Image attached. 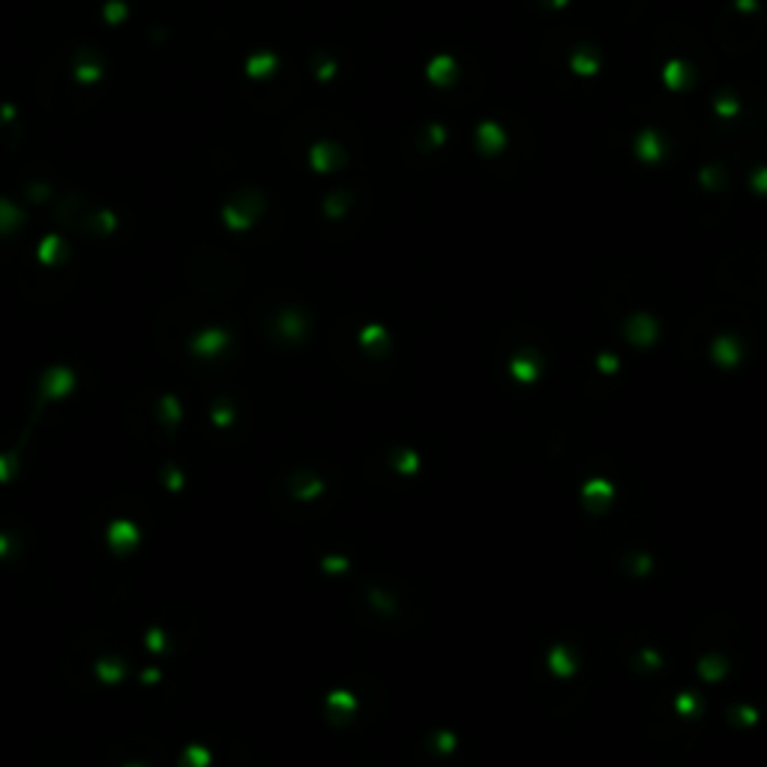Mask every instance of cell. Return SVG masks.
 Masks as SVG:
<instances>
[{
  "label": "cell",
  "instance_id": "cell-1",
  "mask_svg": "<svg viewBox=\"0 0 767 767\" xmlns=\"http://www.w3.org/2000/svg\"><path fill=\"white\" fill-rule=\"evenodd\" d=\"M18 222H21V213H18V207H12V201L0 198V234L12 231Z\"/></svg>",
  "mask_w": 767,
  "mask_h": 767
},
{
  "label": "cell",
  "instance_id": "cell-2",
  "mask_svg": "<svg viewBox=\"0 0 767 767\" xmlns=\"http://www.w3.org/2000/svg\"><path fill=\"white\" fill-rule=\"evenodd\" d=\"M99 75H103L99 64H78L72 69V78L78 84H93V81H99Z\"/></svg>",
  "mask_w": 767,
  "mask_h": 767
},
{
  "label": "cell",
  "instance_id": "cell-3",
  "mask_svg": "<svg viewBox=\"0 0 767 767\" xmlns=\"http://www.w3.org/2000/svg\"><path fill=\"white\" fill-rule=\"evenodd\" d=\"M123 18H127V4H123V0H108L105 4V21L108 24H120Z\"/></svg>",
  "mask_w": 767,
  "mask_h": 767
}]
</instances>
